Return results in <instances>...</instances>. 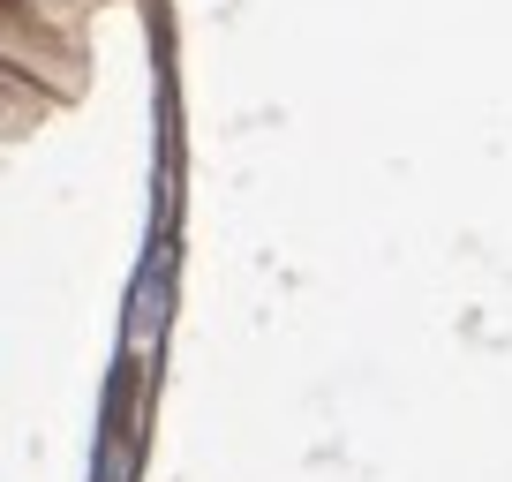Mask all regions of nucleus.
<instances>
[{
    "mask_svg": "<svg viewBox=\"0 0 512 482\" xmlns=\"http://www.w3.org/2000/svg\"><path fill=\"white\" fill-rule=\"evenodd\" d=\"M98 482H128V460H121V445L106 437V452H98Z\"/></svg>",
    "mask_w": 512,
    "mask_h": 482,
    "instance_id": "1",
    "label": "nucleus"
}]
</instances>
